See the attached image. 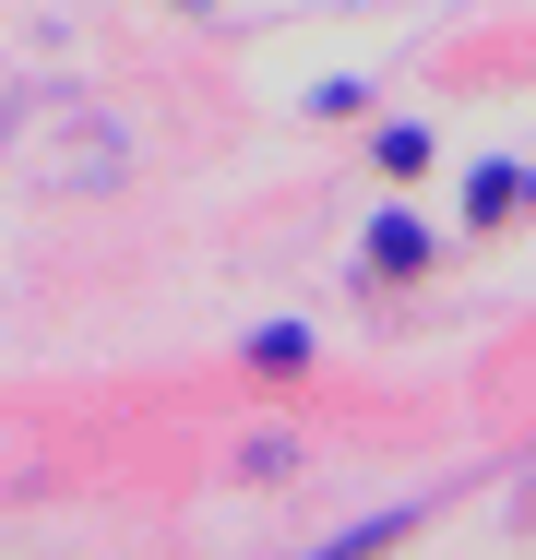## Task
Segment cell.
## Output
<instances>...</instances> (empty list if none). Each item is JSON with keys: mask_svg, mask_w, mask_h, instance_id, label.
<instances>
[{"mask_svg": "<svg viewBox=\"0 0 536 560\" xmlns=\"http://www.w3.org/2000/svg\"><path fill=\"white\" fill-rule=\"evenodd\" d=\"M370 262H382V275H418V262H429V226L382 215V226H370Z\"/></svg>", "mask_w": 536, "mask_h": 560, "instance_id": "obj_1", "label": "cell"}, {"mask_svg": "<svg viewBox=\"0 0 536 560\" xmlns=\"http://www.w3.org/2000/svg\"><path fill=\"white\" fill-rule=\"evenodd\" d=\"M465 215L501 226V215H513V179H501V167H477V179H465Z\"/></svg>", "mask_w": 536, "mask_h": 560, "instance_id": "obj_2", "label": "cell"}, {"mask_svg": "<svg viewBox=\"0 0 536 560\" xmlns=\"http://www.w3.org/2000/svg\"><path fill=\"white\" fill-rule=\"evenodd\" d=\"M370 155H382V167H394V179H418V167H429V131H406V119H394V131H382V143H370Z\"/></svg>", "mask_w": 536, "mask_h": 560, "instance_id": "obj_3", "label": "cell"}, {"mask_svg": "<svg viewBox=\"0 0 536 560\" xmlns=\"http://www.w3.org/2000/svg\"><path fill=\"white\" fill-rule=\"evenodd\" d=\"M250 358H263V370H299V358H311V335H299V323H263V335H250Z\"/></svg>", "mask_w": 536, "mask_h": 560, "instance_id": "obj_4", "label": "cell"}]
</instances>
